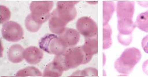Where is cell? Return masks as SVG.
Here are the masks:
<instances>
[{
	"instance_id": "1",
	"label": "cell",
	"mask_w": 148,
	"mask_h": 77,
	"mask_svg": "<svg viewBox=\"0 0 148 77\" xmlns=\"http://www.w3.org/2000/svg\"><path fill=\"white\" fill-rule=\"evenodd\" d=\"M135 9L133 1H119L117 3V16L118 19L119 42L127 46L132 41V33L136 25L133 19Z\"/></svg>"
},
{
	"instance_id": "2",
	"label": "cell",
	"mask_w": 148,
	"mask_h": 77,
	"mask_svg": "<svg viewBox=\"0 0 148 77\" xmlns=\"http://www.w3.org/2000/svg\"><path fill=\"white\" fill-rule=\"evenodd\" d=\"M53 63L64 72L89 63L82 46L68 48L62 54L54 57Z\"/></svg>"
},
{
	"instance_id": "3",
	"label": "cell",
	"mask_w": 148,
	"mask_h": 77,
	"mask_svg": "<svg viewBox=\"0 0 148 77\" xmlns=\"http://www.w3.org/2000/svg\"><path fill=\"white\" fill-rule=\"evenodd\" d=\"M140 51L135 47L125 49L120 57L116 61L114 67L120 74L128 75L141 58Z\"/></svg>"
},
{
	"instance_id": "4",
	"label": "cell",
	"mask_w": 148,
	"mask_h": 77,
	"mask_svg": "<svg viewBox=\"0 0 148 77\" xmlns=\"http://www.w3.org/2000/svg\"><path fill=\"white\" fill-rule=\"evenodd\" d=\"M39 45L41 50L56 55L63 54L68 48L61 39L54 34L46 35L40 40Z\"/></svg>"
},
{
	"instance_id": "5",
	"label": "cell",
	"mask_w": 148,
	"mask_h": 77,
	"mask_svg": "<svg viewBox=\"0 0 148 77\" xmlns=\"http://www.w3.org/2000/svg\"><path fill=\"white\" fill-rule=\"evenodd\" d=\"M79 2L77 1H59L57 2L56 8L51 14L67 25L76 17L77 12L75 6Z\"/></svg>"
},
{
	"instance_id": "6",
	"label": "cell",
	"mask_w": 148,
	"mask_h": 77,
	"mask_svg": "<svg viewBox=\"0 0 148 77\" xmlns=\"http://www.w3.org/2000/svg\"><path fill=\"white\" fill-rule=\"evenodd\" d=\"M53 6L52 1H33L30 5L32 16L37 23L42 25L48 20Z\"/></svg>"
},
{
	"instance_id": "7",
	"label": "cell",
	"mask_w": 148,
	"mask_h": 77,
	"mask_svg": "<svg viewBox=\"0 0 148 77\" xmlns=\"http://www.w3.org/2000/svg\"><path fill=\"white\" fill-rule=\"evenodd\" d=\"M78 32L84 36L85 39L90 38L98 36V27L93 19L89 17L79 18L76 23Z\"/></svg>"
},
{
	"instance_id": "8",
	"label": "cell",
	"mask_w": 148,
	"mask_h": 77,
	"mask_svg": "<svg viewBox=\"0 0 148 77\" xmlns=\"http://www.w3.org/2000/svg\"><path fill=\"white\" fill-rule=\"evenodd\" d=\"M2 33L4 39L10 42L18 41L21 40L23 36V30L21 26L12 21L4 24Z\"/></svg>"
},
{
	"instance_id": "9",
	"label": "cell",
	"mask_w": 148,
	"mask_h": 77,
	"mask_svg": "<svg viewBox=\"0 0 148 77\" xmlns=\"http://www.w3.org/2000/svg\"><path fill=\"white\" fill-rule=\"evenodd\" d=\"M58 36L68 48L76 46L79 42L80 37V34L77 31L71 28H65L62 33L58 34Z\"/></svg>"
},
{
	"instance_id": "10",
	"label": "cell",
	"mask_w": 148,
	"mask_h": 77,
	"mask_svg": "<svg viewBox=\"0 0 148 77\" xmlns=\"http://www.w3.org/2000/svg\"><path fill=\"white\" fill-rule=\"evenodd\" d=\"M44 54L40 49L34 46L27 48L24 51V59L29 64L36 65L42 60Z\"/></svg>"
},
{
	"instance_id": "11",
	"label": "cell",
	"mask_w": 148,
	"mask_h": 77,
	"mask_svg": "<svg viewBox=\"0 0 148 77\" xmlns=\"http://www.w3.org/2000/svg\"><path fill=\"white\" fill-rule=\"evenodd\" d=\"M82 46L89 62L93 56L97 54L98 51V36L94 37L85 39L84 44Z\"/></svg>"
},
{
	"instance_id": "12",
	"label": "cell",
	"mask_w": 148,
	"mask_h": 77,
	"mask_svg": "<svg viewBox=\"0 0 148 77\" xmlns=\"http://www.w3.org/2000/svg\"><path fill=\"white\" fill-rule=\"evenodd\" d=\"M24 49L20 45L15 44L11 46L8 51V59L14 63L21 62L24 59L23 56Z\"/></svg>"
},
{
	"instance_id": "13",
	"label": "cell",
	"mask_w": 148,
	"mask_h": 77,
	"mask_svg": "<svg viewBox=\"0 0 148 77\" xmlns=\"http://www.w3.org/2000/svg\"><path fill=\"white\" fill-rule=\"evenodd\" d=\"M114 10V5L113 2H103V25L108 24Z\"/></svg>"
},
{
	"instance_id": "14",
	"label": "cell",
	"mask_w": 148,
	"mask_h": 77,
	"mask_svg": "<svg viewBox=\"0 0 148 77\" xmlns=\"http://www.w3.org/2000/svg\"><path fill=\"white\" fill-rule=\"evenodd\" d=\"M112 34L111 27L108 24L103 25V49L109 48L112 44L111 35Z\"/></svg>"
},
{
	"instance_id": "15",
	"label": "cell",
	"mask_w": 148,
	"mask_h": 77,
	"mask_svg": "<svg viewBox=\"0 0 148 77\" xmlns=\"http://www.w3.org/2000/svg\"><path fill=\"white\" fill-rule=\"evenodd\" d=\"M135 24L140 30L148 33V10L138 15Z\"/></svg>"
},
{
	"instance_id": "16",
	"label": "cell",
	"mask_w": 148,
	"mask_h": 77,
	"mask_svg": "<svg viewBox=\"0 0 148 77\" xmlns=\"http://www.w3.org/2000/svg\"><path fill=\"white\" fill-rule=\"evenodd\" d=\"M16 76H42V74L37 68L29 67L21 70L16 73Z\"/></svg>"
},
{
	"instance_id": "17",
	"label": "cell",
	"mask_w": 148,
	"mask_h": 77,
	"mask_svg": "<svg viewBox=\"0 0 148 77\" xmlns=\"http://www.w3.org/2000/svg\"><path fill=\"white\" fill-rule=\"evenodd\" d=\"M62 71L60 70L56 66L53 61L47 64L44 73V77H60L62 76Z\"/></svg>"
},
{
	"instance_id": "18",
	"label": "cell",
	"mask_w": 148,
	"mask_h": 77,
	"mask_svg": "<svg viewBox=\"0 0 148 77\" xmlns=\"http://www.w3.org/2000/svg\"><path fill=\"white\" fill-rule=\"evenodd\" d=\"M42 25L40 24L33 20L31 14L28 15L25 20V26L27 30L32 32H36L40 30Z\"/></svg>"
},
{
	"instance_id": "19",
	"label": "cell",
	"mask_w": 148,
	"mask_h": 77,
	"mask_svg": "<svg viewBox=\"0 0 148 77\" xmlns=\"http://www.w3.org/2000/svg\"><path fill=\"white\" fill-rule=\"evenodd\" d=\"M77 72L78 73L75 72L77 75L75 76L83 77L98 76L97 70L96 68H92V67H89L84 70L77 71Z\"/></svg>"
},
{
	"instance_id": "20",
	"label": "cell",
	"mask_w": 148,
	"mask_h": 77,
	"mask_svg": "<svg viewBox=\"0 0 148 77\" xmlns=\"http://www.w3.org/2000/svg\"><path fill=\"white\" fill-rule=\"evenodd\" d=\"M11 17V12L9 8L3 5L1 6V24L5 23Z\"/></svg>"
},
{
	"instance_id": "21",
	"label": "cell",
	"mask_w": 148,
	"mask_h": 77,
	"mask_svg": "<svg viewBox=\"0 0 148 77\" xmlns=\"http://www.w3.org/2000/svg\"><path fill=\"white\" fill-rule=\"evenodd\" d=\"M142 46L144 51L148 54V35L144 37L142 40Z\"/></svg>"
},
{
	"instance_id": "22",
	"label": "cell",
	"mask_w": 148,
	"mask_h": 77,
	"mask_svg": "<svg viewBox=\"0 0 148 77\" xmlns=\"http://www.w3.org/2000/svg\"><path fill=\"white\" fill-rule=\"evenodd\" d=\"M143 72L148 75V60L145 61L142 66Z\"/></svg>"
}]
</instances>
